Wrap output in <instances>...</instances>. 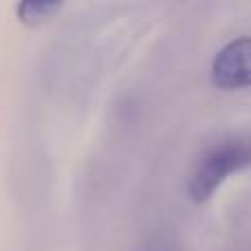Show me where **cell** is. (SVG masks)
Wrapping results in <instances>:
<instances>
[{
    "label": "cell",
    "instance_id": "cell-1",
    "mask_svg": "<svg viewBox=\"0 0 251 251\" xmlns=\"http://www.w3.org/2000/svg\"><path fill=\"white\" fill-rule=\"evenodd\" d=\"M251 163V143L247 141H223L209 148L201 161L196 163L194 172L187 183V194L194 203H205L212 199L216 187L236 170H243Z\"/></svg>",
    "mask_w": 251,
    "mask_h": 251
},
{
    "label": "cell",
    "instance_id": "cell-2",
    "mask_svg": "<svg viewBox=\"0 0 251 251\" xmlns=\"http://www.w3.org/2000/svg\"><path fill=\"white\" fill-rule=\"evenodd\" d=\"M212 79L223 91H238L251 86V38H238L216 53Z\"/></svg>",
    "mask_w": 251,
    "mask_h": 251
},
{
    "label": "cell",
    "instance_id": "cell-3",
    "mask_svg": "<svg viewBox=\"0 0 251 251\" xmlns=\"http://www.w3.org/2000/svg\"><path fill=\"white\" fill-rule=\"evenodd\" d=\"M60 7V2H51V0H29V2L18 4V16L25 25H40L47 18H51Z\"/></svg>",
    "mask_w": 251,
    "mask_h": 251
}]
</instances>
